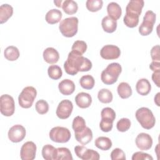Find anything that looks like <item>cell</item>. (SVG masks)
<instances>
[{"mask_svg": "<svg viewBox=\"0 0 160 160\" xmlns=\"http://www.w3.org/2000/svg\"><path fill=\"white\" fill-rule=\"evenodd\" d=\"M156 19V15L153 11L149 10L146 12L143 21L139 27V32L141 36H148L152 32Z\"/></svg>", "mask_w": 160, "mask_h": 160, "instance_id": "cell-7", "label": "cell"}, {"mask_svg": "<svg viewBox=\"0 0 160 160\" xmlns=\"http://www.w3.org/2000/svg\"><path fill=\"white\" fill-rule=\"evenodd\" d=\"M111 159L112 160H125L126 155L121 149L115 148L111 152Z\"/></svg>", "mask_w": 160, "mask_h": 160, "instance_id": "cell-41", "label": "cell"}, {"mask_svg": "<svg viewBox=\"0 0 160 160\" xmlns=\"http://www.w3.org/2000/svg\"><path fill=\"white\" fill-rule=\"evenodd\" d=\"M62 16V14L60 10L57 9H52L46 13L45 19L48 24H54L60 21Z\"/></svg>", "mask_w": 160, "mask_h": 160, "instance_id": "cell-22", "label": "cell"}, {"mask_svg": "<svg viewBox=\"0 0 160 160\" xmlns=\"http://www.w3.org/2000/svg\"><path fill=\"white\" fill-rule=\"evenodd\" d=\"M131 124V121L128 118H121L118 121L116 124V128L119 131L125 132L130 128Z\"/></svg>", "mask_w": 160, "mask_h": 160, "instance_id": "cell-38", "label": "cell"}, {"mask_svg": "<svg viewBox=\"0 0 160 160\" xmlns=\"http://www.w3.org/2000/svg\"><path fill=\"white\" fill-rule=\"evenodd\" d=\"M13 8L8 4H3L0 6V22H6L12 15Z\"/></svg>", "mask_w": 160, "mask_h": 160, "instance_id": "cell-24", "label": "cell"}, {"mask_svg": "<svg viewBox=\"0 0 160 160\" xmlns=\"http://www.w3.org/2000/svg\"><path fill=\"white\" fill-rule=\"evenodd\" d=\"M49 135L52 141L58 143L67 142L71 138L70 131L68 128L62 126L52 128L50 130Z\"/></svg>", "mask_w": 160, "mask_h": 160, "instance_id": "cell-8", "label": "cell"}, {"mask_svg": "<svg viewBox=\"0 0 160 160\" xmlns=\"http://www.w3.org/2000/svg\"><path fill=\"white\" fill-rule=\"evenodd\" d=\"M78 18L74 16L62 20L59 26L61 33L66 38L73 37L78 32Z\"/></svg>", "mask_w": 160, "mask_h": 160, "instance_id": "cell-5", "label": "cell"}, {"mask_svg": "<svg viewBox=\"0 0 160 160\" xmlns=\"http://www.w3.org/2000/svg\"><path fill=\"white\" fill-rule=\"evenodd\" d=\"M62 10L67 14H74L78 9V6L76 2L72 0H65L62 4Z\"/></svg>", "mask_w": 160, "mask_h": 160, "instance_id": "cell-28", "label": "cell"}, {"mask_svg": "<svg viewBox=\"0 0 160 160\" xmlns=\"http://www.w3.org/2000/svg\"><path fill=\"white\" fill-rule=\"evenodd\" d=\"M113 121L110 119L101 118L99 123V127L101 130L105 132L111 131L113 126Z\"/></svg>", "mask_w": 160, "mask_h": 160, "instance_id": "cell-40", "label": "cell"}, {"mask_svg": "<svg viewBox=\"0 0 160 160\" xmlns=\"http://www.w3.org/2000/svg\"><path fill=\"white\" fill-rule=\"evenodd\" d=\"M103 5L102 0H88L86 2V8L91 12H97L99 11Z\"/></svg>", "mask_w": 160, "mask_h": 160, "instance_id": "cell-35", "label": "cell"}, {"mask_svg": "<svg viewBox=\"0 0 160 160\" xmlns=\"http://www.w3.org/2000/svg\"><path fill=\"white\" fill-rule=\"evenodd\" d=\"M151 56L153 61H159L160 60L159 45H156L152 48L151 50Z\"/></svg>", "mask_w": 160, "mask_h": 160, "instance_id": "cell-43", "label": "cell"}, {"mask_svg": "<svg viewBox=\"0 0 160 160\" xmlns=\"http://www.w3.org/2000/svg\"><path fill=\"white\" fill-rule=\"evenodd\" d=\"M57 148L51 144H46L42 147V156L45 160H56Z\"/></svg>", "mask_w": 160, "mask_h": 160, "instance_id": "cell-26", "label": "cell"}, {"mask_svg": "<svg viewBox=\"0 0 160 160\" xmlns=\"http://www.w3.org/2000/svg\"><path fill=\"white\" fill-rule=\"evenodd\" d=\"M48 74L51 79L58 80L61 78L62 75V71L59 66L51 65L48 69Z\"/></svg>", "mask_w": 160, "mask_h": 160, "instance_id": "cell-33", "label": "cell"}, {"mask_svg": "<svg viewBox=\"0 0 160 160\" xmlns=\"http://www.w3.org/2000/svg\"><path fill=\"white\" fill-rule=\"evenodd\" d=\"M58 88L62 94L69 96L74 92L75 90V84L72 81L69 79H65L59 83Z\"/></svg>", "mask_w": 160, "mask_h": 160, "instance_id": "cell-18", "label": "cell"}, {"mask_svg": "<svg viewBox=\"0 0 160 160\" xmlns=\"http://www.w3.org/2000/svg\"><path fill=\"white\" fill-rule=\"evenodd\" d=\"M101 26L103 30L108 33L114 32L117 28V21L106 16L101 21Z\"/></svg>", "mask_w": 160, "mask_h": 160, "instance_id": "cell-23", "label": "cell"}, {"mask_svg": "<svg viewBox=\"0 0 160 160\" xmlns=\"http://www.w3.org/2000/svg\"><path fill=\"white\" fill-rule=\"evenodd\" d=\"M54 4H56V6L57 7H58V8H60V7L62 6V4H61V3L62 2V0L54 1Z\"/></svg>", "mask_w": 160, "mask_h": 160, "instance_id": "cell-47", "label": "cell"}, {"mask_svg": "<svg viewBox=\"0 0 160 160\" xmlns=\"http://www.w3.org/2000/svg\"><path fill=\"white\" fill-rule=\"evenodd\" d=\"M136 89L140 95L146 96L151 91V85L147 79L142 78L138 81L136 84Z\"/></svg>", "mask_w": 160, "mask_h": 160, "instance_id": "cell-20", "label": "cell"}, {"mask_svg": "<svg viewBox=\"0 0 160 160\" xmlns=\"http://www.w3.org/2000/svg\"><path fill=\"white\" fill-rule=\"evenodd\" d=\"M87 44L84 41L78 40L76 41L71 48L72 51H74L81 55H82L87 50Z\"/></svg>", "mask_w": 160, "mask_h": 160, "instance_id": "cell-36", "label": "cell"}, {"mask_svg": "<svg viewBox=\"0 0 160 160\" xmlns=\"http://www.w3.org/2000/svg\"><path fill=\"white\" fill-rule=\"evenodd\" d=\"M98 98L102 103H109L112 101L113 96L111 91L108 89H101L98 93Z\"/></svg>", "mask_w": 160, "mask_h": 160, "instance_id": "cell-31", "label": "cell"}, {"mask_svg": "<svg viewBox=\"0 0 160 160\" xmlns=\"http://www.w3.org/2000/svg\"><path fill=\"white\" fill-rule=\"evenodd\" d=\"M102 58L106 60L118 59L121 55V50L117 46L108 44L102 48L100 51Z\"/></svg>", "mask_w": 160, "mask_h": 160, "instance_id": "cell-14", "label": "cell"}, {"mask_svg": "<svg viewBox=\"0 0 160 160\" xmlns=\"http://www.w3.org/2000/svg\"><path fill=\"white\" fill-rule=\"evenodd\" d=\"M92 66V62L89 59L72 51L69 52L67 60L64 63L66 72L72 76L76 75L79 71H88Z\"/></svg>", "mask_w": 160, "mask_h": 160, "instance_id": "cell-1", "label": "cell"}, {"mask_svg": "<svg viewBox=\"0 0 160 160\" xmlns=\"http://www.w3.org/2000/svg\"><path fill=\"white\" fill-rule=\"evenodd\" d=\"M19 49L14 46L7 47L4 51V56L5 58L10 61H14L18 59L19 57Z\"/></svg>", "mask_w": 160, "mask_h": 160, "instance_id": "cell-29", "label": "cell"}, {"mask_svg": "<svg viewBox=\"0 0 160 160\" xmlns=\"http://www.w3.org/2000/svg\"><path fill=\"white\" fill-rule=\"evenodd\" d=\"M135 116L141 126L146 129H150L155 125V117L148 108L142 107L138 109L136 112Z\"/></svg>", "mask_w": 160, "mask_h": 160, "instance_id": "cell-4", "label": "cell"}, {"mask_svg": "<svg viewBox=\"0 0 160 160\" xmlns=\"http://www.w3.org/2000/svg\"><path fill=\"white\" fill-rule=\"evenodd\" d=\"M149 68L154 72H160V62L159 61H154L151 62L149 64Z\"/></svg>", "mask_w": 160, "mask_h": 160, "instance_id": "cell-44", "label": "cell"}, {"mask_svg": "<svg viewBox=\"0 0 160 160\" xmlns=\"http://www.w3.org/2000/svg\"><path fill=\"white\" fill-rule=\"evenodd\" d=\"M36 95L37 91L34 87H25L22 90L18 97V102L19 106L25 109L31 108L36 97Z\"/></svg>", "mask_w": 160, "mask_h": 160, "instance_id": "cell-6", "label": "cell"}, {"mask_svg": "<svg viewBox=\"0 0 160 160\" xmlns=\"http://www.w3.org/2000/svg\"><path fill=\"white\" fill-rule=\"evenodd\" d=\"M160 78V72H154L152 74V80L156 84L158 87H160L159 78Z\"/></svg>", "mask_w": 160, "mask_h": 160, "instance_id": "cell-45", "label": "cell"}, {"mask_svg": "<svg viewBox=\"0 0 160 160\" xmlns=\"http://www.w3.org/2000/svg\"><path fill=\"white\" fill-rule=\"evenodd\" d=\"M122 71L121 66L118 62L109 64L101 74L102 82L106 85H111L115 83Z\"/></svg>", "mask_w": 160, "mask_h": 160, "instance_id": "cell-3", "label": "cell"}, {"mask_svg": "<svg viewBox=\"0 0 160 160\" xmlns=\"http://www.w3.org/2000/svg\"><path fill=\"white\" fill-rule=\"evenodd\" d=\"M75 102L79 108L82 109L88 108L92 103V98L89 94L81 92L76 96Z\"/></svg>", "mask_w": 160, "mask_h": 160, "instance_id": "cell-17", "label": "cell"}, {"mask_svg": "<svg viewBox=\"0 0 160 160\" xmlns=\"http://www.w3.org/2000/svg\"><path fill=\"white\" fill-rule=\"evenodd\" d=\"M26 131L24 126L21 124H16L12 126L8 131V138L12 142L22 141L25 138Z\"/></svg>", "mask_w": 160, "mask_h": 160, "instance_id": "cell-13", "label": "cell"}, {"mask_svg": "<svg viewBox=\"0 0 160 160\" xmlns=\"http://www.w3.org/2000/svg\"><path fill=\"white\" fill-rule=\"evenodd\" d=\"M101 118L110 119L114 121L116 118V112L112 108L106 107L102 109L101 112Z\"/></svg>", "mask_w": 160, "mask_h": 160, "instance_id": "cell-39", "label": "cell"}, {"mask_svg": "<svg viewBox=\"0 0 160 160\" xmlns=\"http://www.w3.org/2000/svg\"><path fill=\"white\" fill-rule=\"evenodd\" d=\"M144 5L143 0H131L128 2L123 18V22L127 27L132 28L138 25L139 18Z\"/></svg>", "mask_w": 160, "mask_h": 160, "instance_id": "cell-2", "label": "cell"}, {"mask_svg": "<svg viewBox=\"0 0 160 160\" xmlns=\"http://www.w3.org/2000/svg\"><path fill=\"white\" fill-rule=\"evenodd\" d=\"M37 147L32 141H28L22 144L20 151L22 160H33L35 159Z\"/></svg>", "mask_w": 160, "mask_h": 160, "instance_id": "cell-12", "label": "cell"}, {"mask_svg": "<svg viewBox=\"0 0 160 160\" xmlns=\"http://www.w3.org/2000/svg\"><path fill=\"white\" fill-rule=\"evenodd\" d=\"M117 91L119 97L122 99H127L129 98L132 93L131 87L126 82H122L119 84L117 88Z\"/></svg>", "mask_w": 160, "mask_h": 160, "instance_id": "cell-25", "label": "cell"}, {"mask_svg": "<svg viewBox=\"0 0 160 160\" xmlns=\"http://www.w3.org/2000/svg\"><path fill=\"white\" fill-rule=\"evenodd\" d=\"M15 111L13 98L9 94H3L0 97V111L4 116H12Z\"/></svg>", "mask_w": 160, "mask_h": 160, "instance_id": "cell-9", "label": "cell"}, {"mask_svg": "<svg viewBox=\"0 0 160 160\" xmlns=\"http://www.w3.org/2000/svg\"><path fill=\"white\" fill-rule=\"evenodd\" d=\"M72 156L67 148H57L56 160H72Z\"/></svg>", "mask_w": 160, "mask_h": 160, "instance_id": "cell-32", "label": "cell"}, {"mask_svg": "<svg viewBox=\"0 0 160 160\" xmlns=\"http://www.w3.org/2000/svg\"><path fill=\"white\" fill-rule=\"evenodd\" d=\"M79 84L81 86L85 89H91L94 86L95 80L91 75L86 74L80 78Z\"/></svg>", "mask_w": 160, "mask_h": 160, "instance_id": "cell-30", "label": "cell"}, {"mask_svg": "<svg viewBox=\"0 0 160 160\" xmlns=\"http://www.w3.org/2000/svg\"><path fill=\"white\" fill-rule=\"evenodd\" d=\"M94 144L101 150L108 151L112 147V141L108 137L100 136L95 140Z\"/></svg>", "mask_w": 160, "mask_h": 160, "instance_id": "cell-27", "label": "cell"}, {"mask_svg": "<svg viewBox=\"0 0 160 160\" xmlns=\"http://www.w3.org/2000/svg\"><path fill=\"white\" fill-rule=\"evenodd\" d=\"M159 94H160V93L158 92L156 94V96L154 97V102L156 104V105L158 106H160V104H159Z\"/></svg>", "mask_w": 160, "mask_h": 160, "instance_id": "cell-46", "label": "cell"}, {"mask_svg": "<svg viewBox=\"0 0 160 160\" xmlns=\"http://www.w3.org/2000/svg\"><path fill=\"white\" fill-rule=\"evenodd\" d=\"M74 152L76 156L82 160H98L99 154L93 149H88L83 146H76Z\"/></svg>", "mask_w": 160, "mask_h": 160, "instance_id": "cell-10", "label": "cell"}, {"mask_svg": "<svg viewBox=\"0 0 160 160\" xmlns=\"http://www.w3.org/2000/svg\"><path fill=\"white\" fill-rule=\"evenodd\" d=\"M74 136L76 141L82 145H86L91 142L93 137L92 132L88 127H86L80 132H74Z\"/></svg>", "mask_w": 160, "mask_h": 160, "instance_id": "cell-16", "label": "cell"}, {"mask_svg": "<svg viewBox=\"0 0 160 160\" xmlns=\"http://www.w3.org/2000/svg\"><path fill=\"white\" fill-rule=\"evenodd\" d=\"M107 12L108 16L115 21L119 19L122 14L121 8L118 3L115 2H111L108 4Z\"/></svg>", "mask_w": 160, "mask_h": 160, "instance_id": "cell-21", "label": "cell"}, {"mask_svg": "<svg viewBox=\"0 0 160 160\" xmlns=\"http://www.w3.org/2000/svg\"><path fill=\"white\" fill-rule=\"evenodd\" d=\"M72 109L73 104L72 102L68 99H64L59 103L56 114L59 119H66L70 116Z\"/></svg>", "mask_w": 160, "mask_h": 160, "instance_id": "cell-11", "label": "cell"}, {"mask_svg": "<svg viewBox=\"0 0 160 160\" xmlns=\"http://www.w3.org/2000/svg\"><path fill=\"white\" fill-rule=\"evenodd\" d=\"M42 56L44 60L49 64L56 63L59 59V54L58 51L52 47H49L45 49L43 51Z\"/></svg>", "mask_w": 160, "mask_h": 160, "instance_id": "cell-19", "label": "cell"}, {"mask_svg": "<svg viewBox=\"0 0 160 160\" xmlns=\"http://www.w3.org/2000/svg\"><path fill=\"white\" fill-rule=\"evenodd\" d=\"M132 160H146V159L152 160L153 158L148 153H145L141 151H138V152H134L132 154Z\"/></svg>", "mask_w": 160, "mask_h": 160, "instance_id": "cell-42", "label": "cell"}, {"mask_svg": "<svg viewBox=\"0 0 160 160\" xmlns=\"http://www.w3.org/2000/svg\"><path fill=\"white\" fill-rule=\"evenodd\" d=\"M86 127V122L82 117L78 116L74 118L72 123V128L74 132H80Z\"/></svg>", "mask_w": 160, "mask_h": 160, "instance_id": "cell-34", "label": "cell"}, {"mask_svg": "<svg viewBox=\"0 0 160 160\" xmlns=\"http://www.w3.org/2000/svg\"><path fill=\"white\" fill-rule=\"evenodd\" d=\"M35 108L39 114H44L49 111V104L44 99H40L36 102Z\"/></svg>", "mask_w": 160, "mask_h": 160, "instance_id": "cell-37", "label": "cell"}, {"mask_svg": "<svg viewBox=\"0 0 160 160\" xmlns=\"http://www.w3.org/2000/svg\"><path fill=\"white\" fill-rule=\"evenodd\" d=\"M136 146L142 151H147L151 148L152 145V139L147 133L141 132L139 134L135 140Z\"/></svg>", "mask_w": 160, "mask_h": 160, "instance_id": "cell-15", "label": "cell"}]
</instances>
